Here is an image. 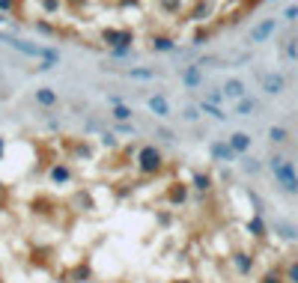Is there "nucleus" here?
<instances>
[{"label": "nucleus", "mask_w": 298, "mask_h": 283, "mask_svg": "<svg viewBox=\"0 0 298 283\" xmlns=\"http://www.w3.org/2000/svg\"><path fill=\"white\" fill-rule=\"evenodd\" d=\"M0 194H3V185H0Z\"/></svg>", "instance_id": "nucleus-34"}, {"label": "nucleus", "mask_w": 298, "mask_h": 283, "mask_svg": "<svg viewBox=\"0 0 298 283\" xmlns=\"http://www.w3.org/2000/svg\"><path fill=\"white\" fill-rule=\"evenodd\" d=\"M227 143H230V149H233L236 155H245V152L251 149V134H245V131H233Z\"/></svg>", "instance_id": "nucleus-7"}, {"label": "nucleus", "mask_w": 298, "mask_h": 283, "mask_svg": "<svg viewBox=\"0 0 298 283\" xmlns=\"http://www.w3.org/2000/svg\"><path fill=\"white\" fill-rule=\"evenodd\" d=\"M69 176H72V173H69L66 164H57V167L51 170V182H69Z\"/></svg>", "instance_id": "nucleus-19"}, {"label": "nucleus", "mask_w": 298, "mask_h": 283, "mask_svg": "<svg viewBox=\"0 0 298 283\" xmlns=\"http://www.w3.org/2000/svg\"><path fill=\"white\" fill-rule=\"evenodd\" d=\"M197 107H200L203 113H209L212 119H218V122H224V119H227V113H224V110H221L218 104H212V101H206V98H203V101H200Z\"/></svg>", "instance_id": "nucleus-16"}, {"label": "nucleus", "mask_w": 298, "mask_h": 283, "mask_svg": "<svg viewBox=\"0 0 298 283\" xmlns=\"http://www.w3.org/2000/svg\"><path fill=\"white\" fill-rule=\"evenodd\" d=\"M131 116H134V110H131V107H125L122 101H119V104H113V119L125 122V119H131Z\"/></svg>", "instance_id": "nucleus-18"}, {"label": "nucleus", "mask_w": 298, "mask_h": 283, "mask_svg": "<svg viewBox=\"0 0 298 283\" xmlns=\"http://www.w3.org/2000/svg\"><path fill=\"white\" fill-rule=\"evenodd\" d=\"M284 87H287V81H284V75H281V72H266V75H263V90H266L269 95L284 93Z\"/></svg>", "instance_id": "nucleus-5"}, {"label": "nucleus", "mask_w": 298, "mask_h": 283, "mask_svg": "<svg viewBox=\"0 0 298 283\" xmlns=\"http://www.w3.org/2000/svg\"><path fill=\"white\" fill-rule=\"evenodd\" d=\"M275 30H278V21H275V18H266V21H260V24L251 30V42H257V45H260V42H266V39H269Z\"/></svg>", "instance_id": "nucleus-4"}, {"label": "nucleus", "mask_w": 298, "mask_h": 283, "mask_svg": "<svg viewBox=\"0 0 298 283\" xmlns=\"http://www.w3.org/2000/svg\"><path fill=\"white\" fill-rule=\"evenodd\" d=\"M233 266H236V272H239V275H248V272H251V266H254V260H251V254L239 251V254H233Z\"/></svg>", "instance_id": "nucleus-13"}, {"label": "nucleus", "mask_w": 298, "mask_h": 283, "mask_svg": "<svg viewBox=\"0 0 298 283\" xmlns=\"http://www.w3.org/2000/svg\"><path fill=\"white\" fill-rule=\"evenodd\" d=\"M248 93H245V84L239 81V78H230L227 84H224V98H233V101H239V98H245Z\"/></svg>", "instance_id": "nucleus-8"}, {"label": "nucleus", "mask_w": 298, "mask_h": 283, "mask_svg": "<svg viewBox=\"0 0 298 283\" xmlns=\"http://www.w3.org/2000/svg\"><path fill=\"white\" fill-rule=\"evenodd\" d=\"M185 197H188V188H185V185H179V182H176V185H173V188L164 194V200H167V203H173V206L185 203Z\"/></svg>", "instance_id": "nucleus-12"}, {"label": "nucleus", "mask_w": 298, "mask_h": 283, "mask_svg": "<svg viewBox=\"0 0 298 283\" xmlns=\"http://www.w3.org/2000/svg\"><path fill=\"white\" fill-rule=\"evenodd\" d=\"M161 167H164V155H161V149H158V146L146 143V146H140V149H137V170H140V173L152 176V173H158Z\"/></svg>", "instance_id": "nucleus-3"}, {"label": "nucleus", "mask_w": 298, "mask_h": 283, "mask_svg": "<svg viewBox=\"0 0 298 283\" xmlns=\"http://www.w3.org/2000/svg\"><path fill=\"white\" fill-rule=\"evenodd\" d=\"M242 164H245V170H248V173H260V167H263V164H260L257 158H245Z\"/></svg>", "instance_id": "nucleus-26"}, {"label": "nucleus", "mask_w": 298, "mask_h": 283, "mask_svg": "<svg viewBox=\"0 0 298 283\" xmlns=\"http://www.w3.org/2000/svg\"><path fill=\"white\" fill-rule=\"evenodd\" d=\"M206 101H212V104H221V101H224V90H212Z\"/></svg>", "instance_id": "nucleus-27"}, {"label": "nucleus", "mask_w": 298, "mask_h": 283, "mask_svg": "<svg viewBox=\"0 0 298 283\" xmlns=\"http://www.w3.org/2000/svg\"><path fill=\"white\" fill-rule=\"evenodd\" d=\"M209 152H212V158H218V161H236V152L230 149V143L215 140V143H209Z\"/></svg>", "instance_id": "nucleus-9"}, {"label": "nucleus", "mask_w": 298, "mask_h": 283, "mask_svg": "<svg viewBox=\"0 0 298 283\" xmlns=\"http://www.w3.org/2000/svg\"><path fill=\"white\" fill-rule=\"evenodd\" d=\"M176 283H188V281H176Z\"/></svg>", "instance_id": "nucleus-33"}, {"label": "nucleus", "mask_w": 298, "mask_h": 283, "mask_svg": "<svg viewBox=\"0 0 298 283\" xmlns=\"http://www.w3.org/2000/svg\"><path fill=\"white\" fill-rule=\"evenodd\" d=\"M284 18H287V21H298V6H287Z\"/></svg>", "instance_id": "nucleus-28"}, {"label": "nucleus", "mask_w": 298, "mask_h": 283, "mask_svg": "<svg viewBox=\"0 0 298 283\" xmlns=\"http://www.w3.org/2000/svg\"><path fill=\"white\" fill-rule=\"evenodd\" d=\"M269 167H272V173H275V179L281 182V188H284V191L298 194V173H296V167H293V161H287V158L275 155V158H269Z\"/></svg>", "instance_id": "nucleus-2"}, {"label": "nucleus", "mask_w": 298, "mask_h": 283, "mask_svg": "<svg viewBox=\"0 0 298 283\" xmlns=\"http://www.w3.org/2000/svg\"><path fill=\"white\" fill-rule=\"evenodd\" d=\"M278 233H281L284 239H296L298 236V230L293 227V224H287V221H278Z\"/></svg>", "instance_id": "nucleus-21"}, {"label": "nucleus", "mask_w": 298, "mask_h": 283, "mask_svg": "<svg viewBox=\"0 0 298 283\" xmlns=\"http://www.w3.org/2000/svg\"><path fill=\"white\" fill-rule=\"evenodd\" d=\"M248 230H251V236L263 239V236H266V224H263V218H254V221L248 224Z\"/></svg>", "instance_id": "nucleus-20"}, {"label": "nucleus", "mask_w": 298, "mask_h": 283, "mask_svg": "<svg viewBox=\"0 0 298 283\" xmlns=\"http://www.w3.org/2000/svg\"><path fill=\"white\" fill-rule=\"evenodd\" d=\"M194 185H197L200 191H209V188H212V179H209L206 173H194Z\"/></svg>", "instance_id": "nucleus-22"}, {"label": "nucleus", "mask_w": 298, "mask_h": 283, "mask_svg": "<svg viewBox=\"0 0 298 283\" xmlns=\"http://www.w3.org/2000/svg\"><path fill=\"white\" fill-rule=\"evenodd\" d=\"M260 104H257V98H251V95H245V98H239L236 101V107H233V113H239V116H251L254 110H257Z\"/></svg>", "instance_id": "nucleus-11"}, {"label": "nucleus", "mask_w": 298, "mask_h": 283, "mask_svg": "<svg viewBox=\"0 0 298 283\" xmlns=\"http://www.w3.org/2000/svg\"><path fill=\"white\" fill-rule=\"evenodd\" d=\"M125 75L134 78V81H152V78H158L161 72H158V69H140V66H137V69H125Z\"/></svg>", "instance_id": "nucleus-14"}, {"label": "nucleus", "mask_w": 298, "mask_h": 283, "mask_svg": "<svg viewBox=\"0 0 298 283\" xmlns=\"http://www.w3.org/2000/svg\"><path fill=\"white\" fill-rule=\"evenodd\" d=\"M149 110L155 113V116H170V104H167V98L164 95H149Z\"/></svg>", "instance_id": "nucleus-10"}, {"label": "nucleus", "mask_w": 298, "mask_h": 283, "mask_svg": "<svg viewBox=\"0 0 298 283\" xmlns=\"http://www.w3.org/2000/svg\"><path fill=\"white\" fill-rule=\"evenodd\" d=\"M0 42L3 45H9L12 51H21V54H27V57H39L42 60V66L39 69H54V66H60V51L57 48H51V45H36V42H27V39H18V36H6V33H0Z\"/></svg>", "instance_id": "nucleus-1"}, {"label": "nucleus", "mask_w": 298, "mask_h": 283, "mask_svg": "<svg viewBox=\"0 0 298 283\" xmlns=\"http://www.w3.org/2000/svg\"><path fill=\"white\" fill-rule=\"evenodd\" d=\"M36 101H39L42 107H54V104H57V93H54L51 87H42V90H36Z\"/></svg>", "instance_id": "nucleus-15"}, {"label": "nucleus", "mask_w": 298, "mask_h": 283, "mask_svg": "<svg viewBox=\"0 0 298 283\" xmlns=\"http://www.w3.org/2000/svg\"><path fill=\"white\" fill-rule=\"evenodd\" d=\"M263 283H284V281H281V275H278V272H269V275L263 278Z\"/></svg>", "instance_id": "nucleus-29"}, {"label": "nucleus", "mask_w": 298, "mask_h": 283, "mask_svg": "<svg viewBox=\"0 0 298 283\" xmlns=\"http://www.w3.org/2000/svg\"><path fill=\"white\" fill-rule=\"evenodd\" d=\"M0 155H3V140H0Z\"/></svg>", "instance_id": "nucleus-32"}, {"label": "nucleus", "mask_w": 298, "mask_h": 283, "mask_svg": "<svg viewBox=\"0 0 298 283\" xmlns=\"http://www.w3.org/2000/svg\"><path fill=\"white\" fill-rule=\"evenodd\" d=\"M15 6V0H0V9H12Z\"/></svg>", "instance_id": "nucleus-31"}, {"label": "nucleus", "mask_w": 298, "mask_h": 283, "mask_svg": "<svg viewBox=\"0 0 298 283\" xmlns=\"http://www.w3.org/2000/svg\"><path fill=\"white\" fill-rule=\"evenodd\" d=\"M155 51H173L176 45H173V39H167V36H161V39H155V45H152Z\"/></svg>", "instance_id": "nucleus-23"}, {"label": "nucleus", "mask_w": 298, "mask_h": 283, "mask_svg": "<svg viewBox=\"0 0 298 283\" xmlns=\"http://www.w3.org/2000/svg\"><path fill=\"white\" fill-rule=\"evenodd\" d=\"M287 137H290V131H287L284 125H272V128H269V140H272V143H284Z\"/></svg>", "instance_id": "nucleus-17"}, {"label": "nucleus", "mask_w": 298, "mask_h": 283, "mask_svg": "<svg viewBox=\"0 0 298 283\" xmlns=\"http://www.w3.org/2000/svg\"><path fill=\"white\" fill-rule=\"evenodd\" d=\"M182 116H185L188 122H197V119H200V107H194V104H188V107H182Z\"/></svg>", "instance_id": "nucleus-24"}, {"label": "nucleus", "mask_w": 298, "mask_h": 283, "mask_svg": "<svg viewBox=\"0 0 298 283\" xmlns=\"http://www.w3.org/2000/svg\"><path fill=\"white\" fill-rule=\"evenodd\" d=\"M182 84H185V90H197L203 84V69L200 66H185L182 69Z\"/></svg>", "instance_id": "nucleus-6"}, {"label": "nucleus", "mask_w": 298, "mask_h": 283, "mask_svg": "<svg viewBox=\"0 0 298 283\" xmlns=\"http://www.w3.org/2000/svg\"><path fill=\"white\" fill-rule=\"evenodd\" d=\"M287 281H290V283H298V260H293V263L287 266Z\"/></svg>", "instance_id": "nucleus-25"}, {"label": "nucleus", "mask_w": 298, "mask_h": 283, "mask_svg": "<svg viewBox=\"0 0 298 283\" xmlns=\"http://www.w3.org/2000/svg\"><path fill=\"white\" fill-rule=\"evenodd\" d=\"M158 137H164V140H170V143L176 140V134H173V131H167V128H158Z\"/></svg>", "instance_id": "nucleus-30"}]
</instances>
